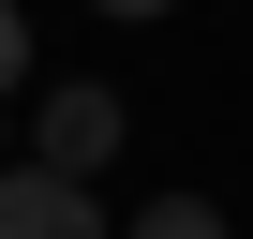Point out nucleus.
Segmentation results:
<instances>
[{
	"label": "nucleus",
	"instance_id": "obj_1",
	"mask_svg": "<svg viewBox=\"0 0 253 239\" xmlns=\"http://www.w3.org/2000/svg\"><path fill=\"white\" fill-rule=\"evenodd\" d=\"M119 120H134V105H119L104 75H60V90L30 105V165H45V179H104V165H119Z\"/></svg>",
	"mask_w": 253,
	"mask_h": 239
},
{
	"label": "nucleus",
	"instance_id": "obj_2",
	"mask_svg": "<svg viewBox=\"0 0 253 239\" xmlns=\"http://www.w3.org/2000/svg\"><path fill=\"white\" fill-rule=\"evenodd\" d=\"M0 239H119L89 209V179H45V165H0Z\"/></svg>",
	"mask_w": 253,
	"mask_h": 239
},
{
	"label": "nucleus",
	"instance_id": "obj_3",
	"mask_svg": "<svg viewBox=\"0 0 253 239\" xmlns=\"http://www.w3.org/2000/svg\"><path fill=\"white\" fill-rule=\"evenodd\" d=\"M119 239H223V209H209V194H149Z\"/></svg>",
	"mask_w": 253,
	"mask_h": 239
},
{
	"label": "nucleus",
	"instance_id": "obj_4",
	"mask_svg": "<svg viewBox=\"0 0 253 239\" xmlns=\"http://www.w3.org/2000/svg\"><path fill=\"white\" fill-rule=\"evenodd\" d=\"M30 75V30H15V0H0V90H15Z\"/></svg>",
	"mask_w": 253,
	"mask_h": 239
},
{
	"label": "nucleus",
	"instance_id": "obj_5",
	"mask_svg": "<svg viewBox=\"0 0 253 239\" xmlns=\"http://www.w3.org/2000/svg\"><path fill=\"white\" fill-rule=\"evenodd\" d=\"M89 15H179V0H89Z\"/></svg>",
	"mask_w": 253,
	"mask_h": 239
}]
</instances>
